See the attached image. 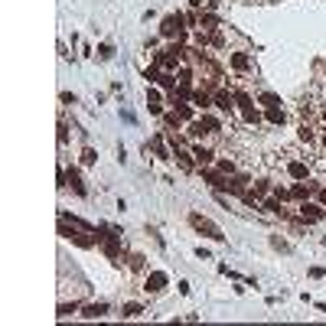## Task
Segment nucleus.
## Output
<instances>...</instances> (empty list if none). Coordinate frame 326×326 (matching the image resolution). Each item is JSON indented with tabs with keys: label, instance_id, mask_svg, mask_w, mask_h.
Masks as SVG:
<instances>
[{
	"label": "nucleus",
	"instance_id": "f257e3e1",
	"mask_svg": "<svg viewBox=\"0 0 326 326\" xmlns=\"http://www.w3.org/2000/svg\"><path fill=\"white\" fill-rule=\"evenodd\" d=\"M189 225L196 228L199 235H206V238H212V241H225V235H222V228L216 225V222H209L206 216H199V212H193L189 216Z\"/></svg>",
	"mask_w": 326,
	"mask_h": 326
},
{
	"label": "nucleus",
	"instance_id": "f03ea898",
	"mask_svg": "<svg viewBox=\"0 0 326 326\" xmlns=\"http://www.w3.org/2000/svg\"><path fill=\"white\" fill-rule=\"evenodd\" d=\"M183 30H186V16H183V13H170V16H163V23H160V36L173 39V36H179Z\"/></svg>",
	"mask_w": 326,
	"mask_h": 326
},
{
	"label": "nucleus",
	"instance_id": "7ed1b4c3",
	"mask_svg": "<svg viewBox=\"0 0 326 326\" xmlns=\"http://www.w3.org/2000/svg\"><path fill=\"white\" fill-rule=\"evenodd\" d=\"M166 274L163 271H147L144 274V290H147V294H163V290H166Z\"/></svg>",
	"mask_w": 326,
	"mask_h": 326
},
{
	"label": "nucleus",
	"instance_id": "20e7f679",
	"mask_svg": "<svg viewBox=\"0 0 326 326\" xmlns=\"http://www.w3.org/2000/svg\"><path fill=\"white\" fill-rule=\"evenodd\" d=\"M212 98H216V108H218V111H225L228 117L235 114V95L228 92V88H222V85H218L216 92H212Z\"/></svg>",
	"mask_w": 326,
	"mask_h": 326
},
{
	"label": "nucleus",
	"instance_id": "39448f33",
	"mask_svg": "<svg viewBox=\"0 0 326 326\" xmlns=\"http://www.w3.org/2000/svg\"><path fill=\"white\" fill-rule=\"evenodd\" d=\"M199 173H202V179L209 183L216 193H222V189H228V176L225 173H218V170H209V166H199Z\"/></svg>",
	"mask_w": 326,
	"mask_h": 326
},
{
	"label": "nucleus",
	"instance_id": "423d86ee",
	"mask_svg": "<svg viewBox=\"0 0 326 326\" xmlns=\"http://www.w3.org/2000/svg\"><path fill=\"white\" fill-rule=\"evenodd\" d=\"M287 176L297 179V183L310 176V163H307V157H303V160H287Z\"/></svg>",
	"mask_w": 326,
	"mask_h": 326
},
{
	"label": "nucleus",
	"instance_id": "0eeeda50",
	"mask_svg": "<svg viewBox=\"0 0 326 326\" xmlns=\"http://www.w3.org/2000/svg\"><path fill=\"white\" fill-rule=\"evenodd\" d=\"M193 157H196V163H199V166H209V163H216V150L209 147V144H193Z\"/></svg>",
	"mask_w": 326,
	"mask_h": 326
},
{
	"label": "nucleus",
	"instance_id": "6e6552de",
	"mask_svg": "<svg viewBox=\"0 0 326 326\" xmlns=\"http://www.w3.org/2000/svg\"><path fill=\"white\" fill-rule=\"evenodd\" d=\"M300 218H303V222H317V218H326V212L320 209L317 202L307 199V202H300Z\"/></svg>",
	"mask_w": 326,
	"mask_h": 326
},
{
	"label": "nucleus",
	"instance_id": "1a4fd4ad",
	"mask_svg": "<svg viewBox=\"0 0 326 326\" xmlns=\"http://www.w3.org/2000/svg\"><path fill=\"white\" fill-rule=\"evenodd\" d=\"M228 65H232L235 72H251V55L248 53H232L228 55Z\"/></svg>",
	"mask_w": 326,
	"mask_h": 326
},
{
	"label": "nucleus",
	"instance_id": "9d476101",
	"mask_svg": "<svg viewBox=\"0 0 326 326\" xmlns=\"http://www.w3.org/2000/svg\"><path fill=\"white\" fill-rule=\"evenodd\" d=\"M108 310H111L108 303H105V300H98V303H88V307H82V317H88V320H101Z\"/></svg>",
	"mask_w": 326,
	"mask_h": 326
},
{
	"label": "nucleus",
	"instance_id": "9b49d317",
	"mask_svg": "<svg viewBox=\"0 0 326 326\" xmlns=\"http://www.w3.org/2000/svg\"><path fill=\"white\" fill-rule=\"evenodd\" d=\"M228 193H232V196L248 193V176H245V173H238V176H228Z\"/></svg>",
	"mask_w": 326,
	"mask_h": 326
},
{
	"label": "nucleus",
	"instance_id": "f8f14e48",
	"mask_svg": "<svg viewBox=\"0 0 326 326\" xmlns=\"http://www.w3.org/2000/svg\"><path fill=\"white\" fill-rule=\"evenodd\" d=\"M127 268H131L134 274H144L147 271V258L140 255V251H134V255H127Z\"/></svg>",
	"mask_w": 326,
	"mask_h": 326
},
{
	"label": "nucleus",
	"instance_id": "ddd939ff",
	"mask_svg": "<svg viewBox=\"0 0 326 326\" xmlns=\"http://www.w3.org/2000/svg\"><path fill=\"white\" fill-rule=\"evenodd\" d=\"M140 313H144V303H140V300H127V303H121V317H124V320L140 317Z\"/></svg>",
	"mask_w": 326,
	"mask_h": 326
},
{
	"label": "nucleus",
	"instance_id": "4468645a",
	"mask_svg": "<svg viewBox=\"0 0 326 326\" xmlns=\"http://www.w3.org/2000/svg\"><path fill=\"white\" fill-rule=\"evenodd\" d=\"M251 193H255L258 199H264V196H271V193H274L271 179H268V176H261V179H258V183H255V189H251Z\"/></svg>",
	"mask_w": 326,
	"mask_h": 326
},
{
	"label": "nucleus",
	"instance_id": "2eb2a0df",
	"mask_svg": "<svg viewBox=\"0 0 326 326\" xmlns=\"http://www.w3.org/2000/svg\"><path fill=\"white\" fill-rule=\"evenodd\" d=\"M264 117H268V121H274V124H284V121H287V114H284V108H280V105H271V108L264 111Z\"/></svg>",
	"mask_w": 326,
	"mask_h": 326
},
{
	"label": "nucleus",
	"instance_id": "dca6fc26",
	"mask_svg": "<svg viewBox=\"0 0 326 326\" xmlns=\"http://www.w3.org/2000/svg\"><path fill=\"white\" fill-rule=\"evenodd\" d=\"M310 193H313V186H303V183H297V186L290 189V199H297V202H307V199H310Z\"/></svg>",
	"mask_w": 326,
	"mask_h": 326
},
{
	"label": "nucleus",
	"instance_id": "f3484780",
	"mask_svg": "<svg viewBox=\"0 0 326 326\" xmlns=\"http://www.w3.org/2000/svg\"><path fill=\"white\" fill-rule=\"evenodd\" d=\"M216 170L225 173V176H232V173H235V160H225V157H222V160H216Z\"/></svg>",
	"mask_w": 326,
	"mask_h": 326
},
{
	"label": "nucleus",
	"instance_id": "a211bd4d",
	"mask_svg": "<svg viewBox=\"0 0 326 326\" xmlns=\"http://www.w3.org/2000/svg\"><path fill=\"white\" fill-rule=\"evenodd\" d=\"M95 163H98V154H95L92 147H85L82 150V166H95Z\"/></svg>",
	"mask_w": 326,
	"mask_h": 326
},
{
	"label": "nucleus",
	"instance_id": "6ab92c4d",
	"mask_svg": "<svg viewBox=\"0 0 326 326\" xmlns=\"http://www.w3.org/2000/svg\"><path fill=\"white\" fill-rule=\"evenodd\" d=\"M65 144H69V121H59V147H65Z\"/></svg>",
	"mask_w": 326,
	"mask_h": 326
},
{
	"label": "nucleus",
	"instance_id": "aec40b11",
	"mask_svg": "<svg viewBox=\"0 0 326 326\" xmlns=\"http://www.w3.org/2000/svg\"><path fill=\"white\" fill-rule=\"evenodd\" d=\"M98 59H105V62L114 59V46H111V43H101V46H98Z\"/></svg>",
	"mask_w": 326,
	"mask_h": 326
},
{
	"label": "nucleus",
	"instance_id": "412c9836",
	"mask_svg": "<svg viewBox=\"0 0 326 326\" xmlns=\"http://www.w3.org/2000/svg\"><path fill=\"white\" fill-rule=\"evenodd\" d=\"M75 310H78V303H72V307H69V303H59V320L72 317V313H75Z\"/></svg>",
	"mask_w": 326,
	"mask_h": 326
},
{
	"label": "nucleus",
	"instance_id": "4be33fe9",
	"mask_svg": "<svg viewBox=\"0 0 326 326\" xmlns=\"http://www.w3.org/2000/svg\"><path fill=\"white\" fill-rule=\"evenodd\" d=\"M144 78H147V82H160V65H150V69H144Z\"/></svg>",
	"mask_w": 326,
	"mask_h": 326
},
{
	"label": "nucleus",
	"instance_id": "5701e85b",
	"mask_svg": "<svg viewBox=\"0 0 326 326\" xmlns=\"http://www.w3.org/2000/svg\"><path fill=\"white\" fill-rule=\"evenodd\" d=\"M271 245H274V248H277V251H290V245H287V241H284V238H277V235H274V238H271Z\"/></svg>",
	"mask_w": 326,
	"mask_h": 326
},
{
	"label": "nucleus",
	"instance_id": "b1692460",
	"mask_svg": "<svg viewBox=\"0 0 326 326\" xmlns=\"http://www.w3.org/2000/svg\"><path fill=\"white\" fill-rule=\"evenodd\" d=\"M59 98H62V105H75V101H78L75 95H69V92H62V95H59Z\"/></svg>",
	"mask_w": 326,
	"mask_h": 326
},
{
	"label": "nucleus",
	"instance_id": "393cba45",
	"mask_svg": "<svg viewBox=\"0 0 326 326\" xmlns=\"http://www.w3.org/2000/svg\"><path fill=\"white\" fill-rule=\"evenodd\" d=\"M320 124L326 127V101H320Z\"/></svg>",
	"mask_w": 326,
	"mask_h": 326
},
{
	"label": "nucleus",
	"instance_id": "a878e982",
	"mask_svg": "<svg viewBox=\"0 0 326 326\" xmlns=\"http://www.w3.org/2000/svg\"><path fill=\"white\" fill-rule=\"evenodd\" d=\"M310 277H326V268H310Z\"/></svg>",
	"mask_w": 326,
	"mask_h": 326
},
{
	"label": "nucleus",
	"instance_id": "bb28decb",
	"mask_svg": "<svg viewBox=\"0 0 326 326\" xmlns=\"http://www.w3.org/2000/svg\"><path fill=\"white\" fill-rule=\"evenodd\" d=\"M320 150H323V154H326V127H323V131H320Z\"/></svg>",
	"mask_w": 326,
	"mask_h": 326
}]
</instances>
